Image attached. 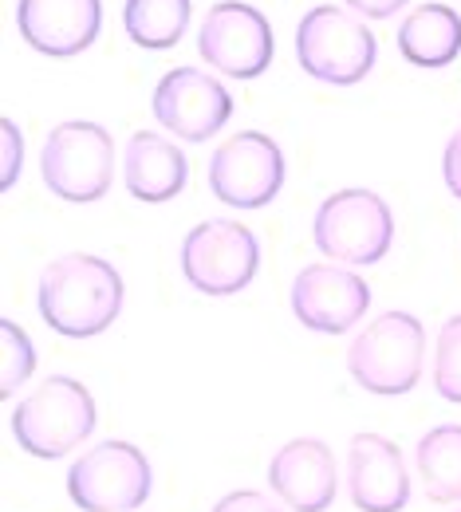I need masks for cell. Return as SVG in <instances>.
<instances>
[{
    "instance_id": "obj_1",
    "label": "cell",
    "mask_w": 461,
    "mask_h": 512,
    "mask_svg": "<svg viewBox=\"0 0 461 512\" xmlns=\"http://www.w3.org/2000/svg\"><path fill=\"white\" fill-rule=\"evenodd\" d=\"M123 272L95 253H64L44 264L36 284L40 320L67 339H95L123 316Z\"/></svg>"
},
{
    "instance_id": "obj_24",
    "label": "cell",
    "mask_w": 461,
    "mask_h": 512,
    "mask_svg": "<svg viewBox=\"0 0 461 512\" xmlns=\"http://www.w3.org/2000/svg\"><path fill=\"white\" fill-rule=\"evenodd\" d=\"M442 178H446V190L461 201V127L450 134V142L442 150Z\"/></svg>"
},
{
    "instance_id": "obj_3",
    "label": "cell",
    "mask_w": 461,
    "mask_h": 512,
    "mask_svg": "<svg viewBox=\"0 0 461 512\" xmlns=\"http://www.w3.org/2000/svg\"><path fill=\"white\" fill-rule=\"evenodd\" d=\"M426 327L410 312H383L367 323L347 347V375L367 394L398 398L422 383Z\"/></svg>"
},
{
    "instance_id": "obj_21",
    "label": "cell",
    "mask_w": 461,
    "mask_h": 512,
    "mask_svg": "<svg viewBox=\"0 0 461 512\" xmlns=\"http://www.w3.org/2000/svg\"><path fill=\"white\" fill-rule=\"evenodd\" d=\"M434 390L461 406V316H450L434 339Z\"/></svg>"
},
{
    "instance_id": "obj_26",
    "label": "cell",
    "mask_w": 461,
    "mask_h": 512,
    "mask_svg": "<svg viewBox=\"0 0 461 512\" xmlns=\"http://www.w3.org/2000/svg\"><path fill=\"white\" fill-rule=\"evenodd\" d=\"M454 512H461V509H454Z\"/></svg>"
},
{
    "instance_id": "obj_19",
    "label": "cell",
    "mask_w": 461,
    "mask_h": 512,
    "mask_svg": "<svg viewBox=\"0 0 461 512\" xmlns=\"http://www.w3.org/2000/svg\"><path fill=\"white\" fill-rule=\"evenodd\" d=\"M194 4L190 0H127L123 4V32L134 48L166 52L174 48L190 28Z\"/></svg>"
},
{
    "instance_id": "obj_16",
    "label": "cell",
    "mask_w": 461,
    "mask_h": 512,
    "mask_svg": "<svg viewBox=\"0 0 461 512\" xmlns=\"http://www.w3.org/2000/svg\"><path fill=\"white\" fill-rule=\"evenodd\" d=\"M190 182V158L182 146L158 130H134L123 146V186L134 201L162 205L174 201Z\"/></svg>"
},
{
    "instance_id": "obj_13",
    "label": "cell",
    "mask_w": 461,
    "mask_h": 512,
    "mask_svg": "<svg viewBox=\"0 0 461 512\" xmlns=\"http://www.w3.org/2000/svg\"><path fill=\"white\" fill-rule=\"evenodd\" d=\"M339 461L320 438H292L268 461V489L292 512H328L339 497Z\"/></svg>"
},
{
    "instance_id": "obj_25",
    "label": "cell",
    "mask_w": 461,
    "mask_h": 512,
    "mask_svg": "<svg viewBox=\"0 0 461 512\" xmlns=\"http://www.w3.org/2000/svg\"><path fill=\"white\" fill-rule=\"evenodd\" d=\"M410 0H343V8H351L363 20H391L395 12H402Z\"/></svg>"
},
{
    "instance_id": "obj_9",
    "label": "cell",
    "mask_w": 461,
    "mask_h": 512,
    "mask_svg": "<svg viewBox=\"0 0 461 512\" xmlns=\"http://www.w3.org/2000/svg\"><path fill=\"white\" fill-rule=\"evenodd\" d=\"M284 150L264 130H237L209 154V193L233 209H264L284 190Z\"/></svg>"
},
{
    "instance_id": "obj_12",
    "label": "cell",
    "mask_w": 461,
    "mask_h": 512,
    "mask_svg": "<svg viewBox=\"0 0 461 512\" xmlns=\"http://www.w3.org/2000/svg\"><path fill=\"white\" fill-rule=\"evenodd\" d=\"M292 316L316 335H343L367 316L371 308V284L335 260L304 264L292 280Z\"/></svg>"
},
{
    "instance_id": "obj_14",
    "label": "cell",
    "mask_w": 461,
    "mask_h": 512,
    "mask_svg": "<svg viewBox=\"0 0 461 512\" xmlns=\"http://www.w3.org/2000/svg\"><path fill=\"white\" fill-rule=\"evenodd\" d=\"M343 485L359 512H402L410 505V473L402 449L383 434H355L347 442Z\"/></svg>"
},
{
    "instance_id": "obj_18",
    "label": "cell",
    "mask_w": 461,
    "mask_h": 512,
    "mask_svg": "<svg viewBox=\"0 0 461 512\" xmlns=\"http://www.w3.org/2000/svg\"><path fill=\"white\" fill-rule=\"evenodd\" d=\"M414 465L422 477V489L438 505H461V426L446 422L418 438Z\"/></svg>"
},
{
    "instance_id": "obj_10",
    "label": "cell",
    "mask_w": 461,
    "mask_h": 512,
    "mask_svg": "<svg viewBox=\"0 0 461 512\" xmlns=\"http://www.w3.org/2000/svg\"><path fill=\"white\" fill-rule=\"evenodd\" d=\"M198 52L213 71H221L229 79H257L272 67L276 36L257 4L217 0L201 16Z\"/></svg>"
},
{
    "instance_id": "obj_4",
    "label": "cell",
    "mask_w": 461,
    "mask_h": 512,
    "mask_svg": "<svg viewBox=\"0 0 461 512\" xmlns=\"http://www.w3.org/2000/svg\"><path fill=\"white\" fill-rule=\"evenodd\" d=\"M296 60L304 75L331 83V87H351L371 75L379 60V40L367 28L363 16H355L343 4H316L300 16L296 24Z\"/></svg>"
},
{
    "instance_id": "obj_15",
    "label": "cell",
    "mask_w": 461,
    "mask_h": 512,
    "mask_svg": "<svg viewBox=\"0 0 461 512\" xmlns=\"http://www.w3.org/2000/svg\"><path fill=\"white\" fill-rule=\"evenodd\" d=\"M103 0H16L20 40L52 60H71L99 40Z\"/></svg>"
},
{
    "instance_id": "obj_6",
    "label": "cell",
    "mask_w": 461,
    "mask_h": 512,
    "mask_svg": "<svg viewBox=\"0 0 461 512\" xmlns=\"http://www.w3.org/2000/svg\"><path fill=\"white\" fill-rule=\"evenodd\" d=\"M40 178L60 201L91 205L115 182V138L91 119H67L44 134Z\"/></svg>"
},
{
    "instance_id": "obj_11",
    "label": "cell",
    "mask_w": 461,
    "mask_h": 512,
    "mask_svg": "<svg viewBox=\"0 0 461 512\" xmlns=\"http://www.w3.org/2000/svg\"><path fill=\"white\" fill-rule=\"evenodd\" d=\"M150 111L178 142H209L233 119V95L201 67H170L150 95Z\"/></svg>"
},
{
    "instance_id": "obj_20",
    "label": "cell",
    "mask_w": 461,
    "mask_h": 512,
    "mask_svg": "<svg viewBox=\"0 0 461 512\" xmlns=\"http://www.w3.org/2000/svg\"><path fill=\"white\" fill-rule=\"evenodd\" d=\"M0 394L12 398L36 371V343L16 320H0Z\"/></svg>"
},
{
    "instance_id": "obj_2",
    "label": "cell",
    "mask_w": 461,
    "mask_h": 512,
    "mask_svg": "<svg viewBox=\"0 0 461 512\" xmlns=\"http://www.w3.org/2000/svg\"><path fill=\"white\" fill-rule=\"evenodd\" d=\"M99 410L91 390L71 379V375H52L36 383L16 406H12V438L16 446L32 457L56 461L79 449L95 434Z\"/></svg>"
},
{
    "instance_id": "obj_17",
    "label": "cell",
    "mask_w": 461,
    "mask_h": 512,
    "mask_svg": "<svg viewBox=\"0 0 461 512\" xmlns=\"http://www.w3.org/2000/svg\"><path fill=\"white\" fill-rule=\"evenodd\" d=\"M395 44L398 56L410 67H426V71L450 67L461 56V12L438 0L418 4L402 16Z\"/></svg>"
},
{
    "instance_id": "obj_23",
    "label": "cell",
    "mask_w": 461,
    "mask_h": 512,
    "mask_svg": "<svg viewBox=\"0 0 461 512\" xmlns=\"http://www.w3.org/2000/svg\"><path fill=\"white\" fill-rule=\"evenodd\" d=\"M209 512H284L276 505V497H268L261 489H237V493H225Z\"/></svg>"
},
{
    "instance_id": "obj_7",
    "label": "cell",
    "mask_w": 461,
    "mask_h": 512,
    "mask_svg": "<svg viewBox=\"0 0 461 512\" xmlns=\"http://www.w3.org/2000/svg\"><path fill=\"white\" fill-rule=\"evenodd\" d=\"M154 493V469L131 442H99L67 469V497L83 512H134Z\"/></svg>"
},
{
    "instance_id": "obj_22",
    "label": "cell",
    "mask_w": 461,
    "mask_h": 512,
    "mask_svg": "<svg viewBox=\"0 0 461 512\" xmlns=\"http://www.w3.org/2000/svg\"><path fill=\"white\" fill-rule=\"evenodd\" d=\"M24 170V138L12 119H0V190H12Z\"/></svg>"
},
{
    "instance_id": "obj_5",
    "label": "cell",
    "mask_w": 461,
    "mask_h": 512,
    "mask_svg": "<svg viewBox=\"0 0 461 512\" xmlns=\"http://www.w3.org/2000/svg\"><path fill=\"white\" fill-rule=\"evenodd\" d=\"M312 241L320 256L347 268H371L395 245V213L375 190H335L312 217Z\"/></svg>"
},
{
    "instance_id": "obj_8",
    "label": "cell",
    "mask_w": 461,
    "mask_h": 512,
    "mask_svg": "<svg viewBox=\"0 0 461 512\" xmlns=\"http://www.w3.org/2000/svg\"><path fill=\"white\" fill-rule=\"evenodd\" d=\"M182 276L201 296H237L253 284L261 268V241L249 225L229 217H209L182 241Z\"/></svg>"
}]
</instances>
